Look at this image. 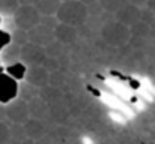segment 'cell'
Here are the masks:
<instances>
[{
	"label": "cell",
	"mask_w": 155,
	"mask_h": 144,
	"mask_svg": "<svg viewBox=\"0 0 155 144\" xmlns=\"http://www.w3.org/2000/svg\"><path fill=\"white\" fill-rule=\"evenodd\" d=\"M103 36L111 45H122L130 38V27L119 21L107 23L103 27Z\"/></svg>",
	"instance_id": "cell-3"
},
{
	"label": "cell",
	"mask_w": 155,
	"mask_h": 144,
	"mask_svg": "<svg viewBox=\"0 0 155 144\" xmlns=\"http://www.w3.org/2000/svg\"><path fill=\"white\" fill-rule=\"evenodd\" d=\"M146 2H148V0H128V3H130V5H134V6H137V8H139V6L146 5Z\"/></svg>",
	"instance_id": "cell-26"
},
{
	"label": "cell",
	"mask_w": 155,
	"mask_h": 144,
	"mask_svg": "<svg viewBox=\"0 0 155 144\" xmlns=\"http://www.w3.org/2000/svg\"><path fill=\"white\" fill-rule=\"evenodd\" d=\"M24 81L33 84V86L38 87V89L47 87L48 83H50V72H48L42 65H38V66H27Z\"/></svg>",
	"instance_id": "cell-8"
},
{
	"label": "cell",
	"mask_w": 155,
	"mask_h": 144,
	"mask_svg": "<svg viewBox=\"0 0 155 144\" xmlns=\"http://www.w3.org/2000/svg\"><path fill=\"white\" fill-rule=\"evenodd\" d=\"M27 36H29V42L45 47V45H48L50 42L54 41V29L39 23L33 29L27 30Z\"/></svg>",
	"instance_id": "cell-7"
},
{
	"label": "cell",
	"mask_w": 155,
	"mask_h": 144,
	"mask_svg": "<svg viewBox=\"0 0 155 144\" xmlns=\"http://www.w3.org/2000/svg\"><path fill=\"white\" fill-rule=\"evenodd\" d=\"M12 17H14L15 26L23 30L33 29L35 26L41 23V18H42V15L33 5H20Z\"/></svg>",
	"instance_id": "cell-2"
},
{
	"label": "cell",
	"mask_w": 155,
	"mask_h": 144,
	"mask_svg": "<svg viewBox=\"0 0 155 144\" xmlns=\"http://www.w3.org/2000/svg\"><path fill=\"white\" fill-rule=\"evenodd\" d=\"M2 24H3V30H6V32H9V33H12V32L17 29L15 21H14V17H12V20H11V17H5V21L2 20ZM0 27H2V26H0Z\"/></svg>",
	"instance_id": "cell-24"
},
{
	"label": "cell",
	"mask_w": 155,
	"mask_h": 144,
	"mask_svg": "<svg viewBox=\"0 0 155 144\" xmlns=\"http://www.w3.org/2000/svg\"><path fill=\"white\" fill-rule=\"evenodd\" d=\"M27 107H29V114L30 117L33 119H38V120H42L47 114H48V105H47V101L41 96H36L33 98L32 101L27 102Z\"/></svg>",
	"instance_id": "cell-11"
},
{
	"label": "cell",
	"mask_w": 155,
	"mask_h": 144,
	"mask_svg": "<svg viewBox=\"0 0 155 144\" xmlns=\"http://www.w3.org/2000/svg\"><path fill=\"white\" fill-rule=\"evenodd\" d=\"M11 42L23 47L29 42V36H27V30H23V29H15L12 33H11Z\"/></svg>",
	"instance_id": "cell-20"
},
{
	"label": "cell",
	"mask_w": 155,
	"mask_h": 144,
	"mask_svg": "<svg viewBox=\"0 0 155 144\" xmlns=\"http://www.w3.org/2000/svg\"><path fill=\"white\" fill-rule=\"evenodd\" d=\"M20 5H33V0H18Z\"/></svg>",
	"instance_id": "cell-28"
},
{
	"label": "cell",
	"mask_w": 155,
	"mask_h": 144,
	"mask_svg": "<svg viewBox=\"0 0 155 144\" xmlns=\"http://www.w3.org/2000/svg\"><path fill=\"white\" fill-rule=\"evenodd\" d=\"M80 2H83L84 5H87V6H89V5H92V3H95V2H98V0H80Z\"/></svg>",
	"instance_id": "cell-29"
},
{
	"label": "cell",
	"mask_w": 155,
	"mask_h": 144,
	"mask_svg": "<svg viewBox=\"0 0 155 144\" xmlns=\"http://www.w3.org/2000/svg\"><path fill=\"white\" fill-rule=\"evenodd\" d=\"M87 17H89V8L80 0L62 2L56 12V18L59 23H65L74 27L84 24Z\"/></svg>",
	"instance_id": "cell-1"
},
{
	"label": "cell",
	"mask_w": 155,
	"mask_h": 144,
	"mask_svg": "<svg viewBox=\"0 0 155 144\" xmlns=\"http://www.w3.org/2000/svg\"><path fill=\"white\" fill-rule=\"evenodd\" d=\"M98 2H100V6L103 11L111 12V14L117 12L120 8H124L128 3V0H98Z\"/></svg>",
	"instance_id": "cell-18"
},
{
	"label": "cell",
	"mask_w": 155,
	"mask_h": 144,
	"mask_svg": "<svg viewBox=\"0 0 155 144\" xmlns=\"http://www.w3.org/2000/svg\"><path fill=\"white\" fill-rule=\"evenodd\" d=\"M26 71H27V66H26L23 62H15V63H12V65L5 66V72H6L8 75H11L14 80H17V81L24 80Z\"/></svg>",
	"instance_id": "cell-16"
},
{
	"label": "cell",
	"mask_w": 155,
	"mask_h": 144,
	"mask_svg": "<svg viewBox=\"0 0 155 144\" xmlns=\"http://www.w3.org/2000/svg\"><path fill=\"white\" fill-rule=\"evenodd\" d=\"M0 60H2V65L5 66L12 65L15 62H21V47L14 42L8 44L0 51Z\"/></svg>",
	"instance_id": "cell-12"
},
{
	"label": "cell",
	"mask_w": 155,
	"mask_h": 144,
	"mask_svg": "<svg viewBox=\"0 0 155 144\" xmlns=\"http://www.w3.org/2000/svg\"><path fill=\"white\" fill-rule=\"evenodd\" d=\"M18 6V0H0V17H12Z\"/></svg>",
	"instance_id": "cell-17"
},
{
	"label": "cell",
	"mask_w": 155,
	"mask_h": 144,
	"mask_svg": "<svg viewBox=\"0 0 155 144\" xmlns=\"http://www.w3.org/2000/svg\"><path fill=\"white\" fill-rule=\"evenodd\" d=\"M9 134H11V138H14L17 141H23L27 137L26 131H24V125H21V123H14L12 126H9Z\"/></svg>",
	"instance_id": "cell-21"
},
{
	"label": "cell",
	"mask_w": 155,
	"mask_h": 144,
	"mask_svg": "<svg viewBox=\"0 0 155 144\" xmlns=\"http://www.w3.org/2000/svg\"><path fill=\"white\" fill-rule=\"evenodd\" d=\"M54 39H57L63 45L72 44L77 39V27L65 24V23H59L54 27Z\"/></svg>",
	"instance_id": "cell-10"
},
{
	"label": "cell",
	"mask_w": 155,
	"mask_h": 144,
	"mask_svg": "<svg viewBox=\"0 0 155 144\" xmlns=\"http://www.w3.org/2000/svg\"><path fill=\"white\" fill-rule=\"evenodd\" d=\"M36 96H39V89L35 87L33 84H30L27 81L18 84V98H21L23 101L29 102V101H32Z\"/></svg>",
	"instance_id": "cell-15"
},
{
	"label": "cell",
	"mask_w": 155,
	"mask_h": 144,
	"mask_svg": "<svg viewBox=\"0 0 155 144\" xmlns=\"http://www.w3.org/2000/svg\"><path fill=\"white\" fill-rule=\"evenodd\" d=\"M6 119V107L5 104H0V122Z\"/></svg>",
	"instance_id": "cell-27"
},
{
	"label": "cell",
	"mask_w": 155,
	"mask_h": 144,
	"mask_svg": "<svg viewBox=\"0 0 155 144\" xmlns=\"http://www.w3.org/2000/svg\"><path fill=\"white\" fill-rule=\"evenodd\" d=\"M11 138V134H9V126L2 120L0 122V144H6Z\"/></svg>",
	"instance_id": "cell-22"
},
{
	"label": "cell",
	"mask_w": 155,
	"mask_h": 144,
	"mask_svg": "<svg viewBox=\"0 0 155 144\" xmlns=\"http://www.w3.org/2000/svg\"><path fill=\"white\" fill-rule=\"evenodd\" d=\"M0 26H2V17H0Z\"/></svg>",
	"instance_id": "cell-31"
},
{
	"label": "cell",
	"mask_w": 155,
	"mask_h": 144,
	"mask_svg": "<svg viewBox=\"0 0 155 144\" xmlns=\"http://www.w3.org/2000/svg\"><path fill=\"white\" fill-rule=\"evenodd\" d=\"M42 66L50 72H56L57 71V66H59V63H57V59H53V57H45V60H44V63H42Z\"/></svg>",
	"instance_id": "cell-23"
},
{
	"label": "cell",
	"mask_w": 155,
	"mask_h": 144,
	"mask_svg": "<svg viewBox=\"0 0 155 144\" xmlns=\"http://www.w3.org/2000/svg\"><path fill=\"white\" fill-rule=\"evenodd\" d=\"M63 53H65V45L62 42H59V41H53L48 45H45V54H47V57L59 59Z\"/></svg>",
	"instance_id": "cell-19"
},
{
	"label": "cell",
	"mask_w": 155,
	"mask_h": 144,
	"mask_svg": "<svg viewBox=\"0 0 155 144\" xmlns=\"http://www.w3.org/2000/svg\"><path fill=\"white\" fill-rule=\"evenodd\" d=\"M60 0H33V6L39 11V14L44 15H56L59 6H60Z\"/></svg>",
	"instance_id": "cell-13"
},
{
	"label": "cell",
	"mask_w": 155,
	"mask_h": 144,
	"mask_svg": "<svg viewBox=\"0 0 155 144\" xmlns=\"http://www.w3.org/2000/svg\"><path fill=\"white\" fill-rule=\"evenodd\" d=\"M6 117L12 122V123H26L30 119L29 114V107L27 102L23 101L21 98H15L11 102L6 104Z\"/></svg>",
	"instance_id": "cell-4"
},
{
	"label": "cell",
	"mask_w": 155,
	"mask_h": 144,
	"mask_svg": "<svg viewBox=\"0 0 155 144\" xmlns=\"http://www.w3.org/2000/svg\"><path fill=\"white\" fill-rule=\"evenodd\" d=\"M60 2H68V0H60Z\"/></svg>",
	"instance_id": "cell-32"
},
{
	"label": "cell",
	"mask_w": 155,
	"mask_h": 144,
	"mask_svg": "<svg viewBox=\"0 0 155 144\" xmlns=\"http://www.w3.org/2000/svg\"><path fill=\"white\" fill-rule=\"evenodd\" d=\"M3 71H5V68L2 66V60H0V72H3Z\"/></svg>",
	"instance_id": "cell-30"
},
{
	"label": "cell",
	"mask_w": 155,
	"mask_h": 144,
	"mask_svg": "<svg viewBox=\"0 0 155 144\" xmlns=\"http://www.w3.org/2000/svg\"><path fill=\"white\" fill-rule=\"evenodd\" d=\"M114 17H116V21L125 24V26H134L140 21V9L134 5H130L127 3L124 8H120L117 12H114Z\"/></svg>",
	"instance_id": "cell-9"
},
{
	"label": "cell",
	"mask_w": 155,
	"mask_h": 144,
	"mask_svg": "<svg viewBox=\"0 0 155 144\" xmlns=\"http://www.w3.org/2000/svg\"><path fill=\"white\" fill-rule=\"evenodd\" d=\"M47 54H45V47L33 44V42H27L26 45L21 47V62L26 66H38L42 65L45 60Z\"/></svg>",
	"instance_id": "cell-5"
},
{
	"label": "cell",
	"mask_w": 155,
	"mask_h": 144,
	"mask_svg": "<svg viewBox=\"0 0 155 144\" xmlns=\"http://www.w3.org/2000/svg\"><path fill=\"white\" fill-rule=\"evenodd\" d=\"M8 44H11V33L0 27V51L6 47Z\"/></svg>",
	"instance_id": "cell-25"
},
{
	"label": "cell",
	"mask_w": 155,
	"mask_h": 144,
	"mask_svg": "<svg viewBox=\"0 0 155 144\" xmlns=\"http://www.w3.org/2000/svg\"><path fill=\"white\" fill-rule=\"evenodd\" d=\"M18 96V81L8 75L5 71L0 72V104H8Z\"/></svg>",
	"instance_id": "cell-6"
},
{
	"label": "cell",
	"mask_w": 155,
	"mask_h": 144,
	"mask_svg": "<svg viewBox=\"0 0 155 144\" xmlns=\"http://www.w3.org/2000/svg\"><path fill=\"white\" fill-rule=\"evenodd\" d=\"M24 125V131H26V135L27 137H30V138H35V140H38V138H41L42 135H44V125H42V122L41 120H38V119H29L26 123H23Z\"/></svg>",
	"instance_id": "cell-14"
}]
</instances>
